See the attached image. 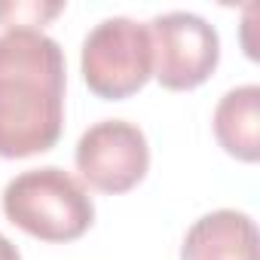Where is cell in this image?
Instances as JSON below:
<instances>
[{
  "label": "cell",
  "instance_id": "cell-6",
  "mask_svg": "<svg viewBox=\"0 0 260 260\" xmlns=\"http://www.w3.org/2000/svg\"><path fill=\"white\" fill-rule=\"evenodd\" d=\"M181 260H260L257 226L245 211L217 208L187 230Z\"/></svg>",
  "mask_w": 260,
  "mask_h": 260
},
{
  "label": "cell",
  "instance_id": "cell-1",
  "mask_svg": "<svg viewBox=\"0 0 260 260\" xmlns=\"http://www.w3.org/2000/svg\"><path fill=\"white\" fill-rule=\"evenodd\" d=\"M64 52L43 31L0 34V156L28 159L64 128Z\"/></svg>",
  "mask_w": 260,
  "mask_h": 260
},
{
  "label": "cell",
  "instance_id": "cell-2",
  "mask_svg": "<svg viewBox=\"0 0 260 260\" xmlns=\"http://www.w3.org/2000/svg\"><path fill=\"white\" fill-rule=\"evenodd\" d=\"M4 214L40 242H74L92 226L95 205L74 175L46 166L22 172L7 184Z\"/></svg>",
  "mask_w": 260,
  "mask_h": 260
},
{
  "label": "cell",
  "instance_id": "cell-9",
  "mask_svg": "<svg viewBox=\"0 0 260 260\" xmlns=\"http://www.w3.org/2000/svg\"><path fill=\"white\" fill-rule=\"evenodd\" d=\"M22 254H19V248L7 239V236H0V260H19Z\"/></svg>",
  "mask_w": 260,
  "mask_h": 260
},
{
  "label": "cell",
  "instance_id": "cell-4",
  "mask_svg": "<svg viewBox=\"0 0 260 260\" xmlns=\"http://www.w3.org/2000/svg\"><path fill=\"white\" fill-rule=\"evenodd\" d=\"M153 77L162 89L187 92L202 86L220 61V37L196 13H162L150 25Z\"/></svg>",
  "mask_w": 260,
  "mask_h": 260
},
{
  "label": "cell",
  "instance_id": "cell-5",
  "mask_svg": "<svg viewBox=\"0 0 260 260\" xmlns=\"http://www.w3.org/2000/svg\"><path fill=\"white\" fill-rule=\"evenodd\" d=\"M77 172L98 193H128L150 169V147L135 122L104 119L86 128L74 153Z\"/></svg>",
  "mask_w": 260,
  "mask_h": 260
},
{
  "label": "cell",
  "instance_id": "cell-3",
  "mask_svg": "<svg viewBox=\"0 0 260 260\" xmlns=\"http://www.w3.org/2000/svg\"><path fill=\"white\" fill-rule=\"evenodd\" d=\"M86 86L104 101H122L153 77V43L147 25L125 16L104 19L83 40L80 55Z\"/></svg>",
  "mask_w": 260,
  "mask_h": 260
},
{
  "label": "cell",
  "instance_id": "cell-8",
  "mask_svg": "<svg viewBox=\"0 0 260 260\" xmlns=\"http://www.w3.org/2000/svg\"><path fill=\"white\" fill-rule=\"evenodd\" d=\"M64 10V4H0V25L7 31H40L46 22H52L58 13Z\"/></svg>",
  "mask_w": 260,
  "mask_h": 260
},
{
  "label": "cell",
  "instance_id": "cell-7",
  "mask_svg": "<svg viewBox=\"0 0 260 260\" xmlns=\"http://www.w3.org/2000/svg\"><path fill=\"white\" fill-rule=\"evenodd\" d=\"M214 138L217 144L242 159H260V86H236L214 107Z\"/></svg>",
  "mask_w": 260,
  "mask_h": 260
},
{
  "label": "cell",
  "instance_id": "cell-10",
  "mask_svg": "<svg viewBox=\"0 0 260 260\" xmlns=\"http://www.w3.org/2000/svg\"><path fill=\"white\" fill-rule=\"evenodd\" d=\"M19 260H22V257H19Z\"/></svg>",
  "mask_w": 260,
  "mask_h": 260
}]
</instances>
